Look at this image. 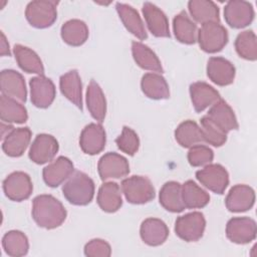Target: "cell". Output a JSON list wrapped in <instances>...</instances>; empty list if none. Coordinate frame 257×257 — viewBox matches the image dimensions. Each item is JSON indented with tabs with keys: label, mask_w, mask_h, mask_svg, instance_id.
<instances>
[{
	"label": "cell",
	"mask_w": 257,
	"mask_h": 257,
	"mask_svg": "<svg viewBox=\"0 0 257 257\" xmlns=\"http://www.w3.org/2000/svg\"><path fill=\"white\" fill-rule=\"evenodd\" d=\"M62 40L71 46H80L88 38L87 25L79 19L66 21L60 30Z\"/></svg>",
	"instance_id": "obj_34"
},
{
	"label": "cell",
	"mask_w": 257,
	"mask_h": 257,
	"mask_svg": "<svg viewBox=\"0 0 257 257\" xmlns=\"http://www.w3.org/2000/svg\"><path fill=\"white\" fill-rule=\"evenodd\" d=\"M31 141V131L29 127L14 128L2 142L3 152L12 158L23 155Z\"/></svg>",
	"instance_id": "obj_23"
},
{
	"label": "cell",
	"mask_w": 257,
	"mask_h": 257,
	"mask_svg": "<svg viewBox=\"0 0 257 257\" xmlns=\"http://www.w3.org/2000/svg\"><path fill=\"white\" fill-rule=\"evenodd\" d=\"M32 217L35 223L45 229L59 227L66 219L62 203L51 195H39L32 202Z\"/></svg>",
	"instance_id": "obj_1"
},
{
	"label": "cell",
	"mask_w": 257,
	"mask_h": 257,
	"mask_svg": "<svg viewBox=\"0 0 257 257\" xmlns=\"http://www.w3.org/2000/svg\"><path fill=\"white\" fill-rule=\"evenodd\" d=\"M105 131L99 123H89L81 132L79 146L83 153L93 156L100 153L105 147Z\"/></svg>",
	"instance_id": "obj_14"
},
{
	"label": "cell",
	"mask_w": 257,
	"mask_h": 257,
	"mask_svg": "<svg viewBox=\"0 0 257 257\" xmlns=\"http://www.w3.org/2000/svg\"><path fill=\"white\" fill-rule=\"evenodd\" d=\"M97 170L102 181L120 179L130 173V165L124 157L116 153H107L99 159Z\"/></svg>",
	"instance_id": "obj_11"
},
{
	"label": "cell",
	"mask_w": 257,
	"mask_h": 257,
	"mask_svg": "<svg viewBox=\"0 0 257 257\" xmlns=\"http://www.w3.org/2000/svg\"><path fill=\"white\" fill-rule=\"evenodd\" d=\"M235 67L223 57H211L207 63V75L215 84L226 86L231 84L235 78Z\"/></svg>",
	"instance_id": "obj_17"
},
{
	"label": "cell",
	"mask_w": 257,
	"mask_h": 257,
	"mask_svg": "<svg viewBox=\"0 0 257 257\" xmlns=\"http://www.w3.org/2000/svg\"><path fill=\"white\" fill-rule=\"evenodd\" d=\"M174 33L178 41L184 44H194L197 41V24L188 16L186 11H181L173 20Z\"/></svg>",
	"instance_id": "obj_30"
},
{
	"label": "cell",
	"mask_w": 257,
	"mask_h": 257,
	"mask_svg": "<svg viewBox=\"0 0 257 257\" xmlns=\"http://www.w3.org/2000/svg\"><path fill=\"white\" fill-rule=\"evenodd\" d=\"M115 9L124 27L140 40L148 38V34L139 12L131 5L117 2Z\"/></svg>",
	"instance_id": "obj_24"
},
{
	"label": "cell",
	"mask_w": 257,
	"mask_h": 257,
	"mask_svg": "<svg viewBox=\"0 0 257 257\" xmlns=\"http://www.w3.org/2000/svg\"><path fill=\"white\" fill-rule=\"evenodd\" d=\"M15 59L19 67L27 73L44 74V67L40 57L32 49L21 44H15L13 48Z\"/></svg>",
	"instance_id": "obj_31"
},
{
	"label": "cell",
	"mask_w": 257,
	"mask_h": 257,
	"mask_svg": "<svg viewBox=\"0 0 257 257\" xmlns=\"http://www.w3.org/2000/svg\"><path fill=\"white\" fill-rule=\"evenodd\" d=\"M58 142L47 134L37 135L29 150V159L38 165L48 163L53 160L58 152Z\"/></svg>",
	"instance_id": "obj_12"
},
{
	"label": "cell",
	"mask_w": 257,
	"mask_h": 257,
	"mask_svg": "<svg viewBox=\"0 0 257 257\" xmlns=\"http://www.w3.org/2000/svg\"><path fill=\"white\" fill-rule=\"evenodd\" d=\"M143 14L151 33L156 37H170L169 21L166 14L155 4L145 2Z\"/></svg>",
	"instance_id": "obj_19"
},
{
	"label": "cell",
	"mask_w": 257,
	"mask_h": 257,
	"mask_svg": "<svg viewBox=\"0 0 257 257\" xmlns=\"http://www.w3.org/2000/svg\"><path fill=\"white\" fill-rule=\"evenodd\" d=\"M117 148L128 156H134L140 148V140L137 133L128 126H123L121 134L116 138Z\"/></svg>",
	"instance_id": "obj_41"
},
{
	"label": "cell",
	"mask_w": 257,
	"mask_h": 257,
	"mask_svg": "<svg viewBox=\"0 0 257 257\" xmlns=\"http://www.w3.org/2000/svg\"><path fill=\"white\" fill-rule=\"evenodd\" d=\"M132 53L136 63L143 69L161 73L164 71L159 57L149 46L145 45L144 43L133 41Z\"/></svg>",
	"instance_id": "obj_32"
},
{
	"label": "cell",
	"mask_w": 257,
	"mask_h": 257,
	"mask_svg": "<svg viewBox=\"0 0 257 257\" xmlns=\"http://www.w3.org/2000/svg\"><path fill=\"white\" fill-rule=\"evenodd\" d=\"M197 40L203 51L216 53L222 50L228 43V31L220 23H205L198 31Z\"/></svg>",
	"instance_id": "obj_4"
},
{
	"label": "cell",
	"mask_w": 257,
	"mask_h": 257,
	"mask_svg": "<svg viewBox=\"0 0 257 257\" xmlns=\"http://www.w3.org/2000/svg\"><path fill=\"white\" fill-rule=\"evenodd\" d=\"M59 86L62 94L82 110V85L77 70H70L60 76Z\"/></svg>",
	"instance_id": "obj_25"
},
{
	"label": "cell",
	"mask_w": 257,
	"mask_h": 257,
	"mask_svg": "<svg viewBox=\"0 0 257 257\" xmlns=\"http://www.w3.org/2000/svg\"><path fill=\"white\" fill-rule=\"evenodd\" d=\"M201 130L203 133L204 142L214 147H221L227 141V133L221 130L207 115L201 118Z\"/></svg>",
	"instance_id": "obj_40"
},
{
	"label": "cell",
	"mask_w": 257,
	"mask_h": 257,
	"mask_svg": "<svg viewBox=\"0 0 257 257\" xmlns=\"http://www.w3.org/2000/svg\"><path fill=\"white\" fill-rule=\"evenodd\" d=\"M235 49L238 55L246 60L257 59V40L252 30L240 32L235 40Z\"/></svg>",
	"instance_id": "obj_39"
},
{
	"label": "cell",
	"mask_w": 257,
	"mask_h": 257,
	"mask_svg": "<svg viewBox=\"0 0 257 257\" xmlns=\"http://www.w3.org/2000/svg\"><path fill=\"white\" fill-rule=\"evenodd\" d=\"M5 196L14 202H21L28 199L33 191V185L28 174L14 172L3 181Z\"/></svg>",
	"instance_id": "obj_8"
},
{
	"label": "cell",
	"mask_w": 257,
	"mask_h": 257,
	"mask_svg": "<svg viewBox=\"0 0 257 257\" xmlns=\"http://www.w3.org/2000/svg\"><path fill=\"white\" fill-rule=\"evenodd\" d=\"M140 235L147 245L159 246L167 240L169 229L164 221L157 218H148L141 225Z\"/></svg>",
	"instance_id": "obj_21"
},
{
	"label": "cell",
	"mask_w": 257,
	"mask_h": 257,
	"mask_svg": "<svg viewBox=\"0 0 257 257\" xmlns=\"http://www.w3.org/2000/svg\"><path fill=\"white\" fill-rule=\"evenodd\" d=\"M0 117L2 121H6L7 123H23L27 120L28 114L22 103L2 94L0 98Z\"/></svg>",
	"instance_id": "obj_35"
},
{
	"label": "cell",
	"mask_w": 257,
	"mask_h": 257,
	"mask_svg": "<svg viewBox=\"0 0 257 257\" xmlns=\"http://www.w3.org/2000/svg\"><path fill=\"white\" fill-rule=\"evenodd\" d=\"M182 198L185 208L189 209L203 208L210 202L209 194L191 180L182 185Z\"/></svg>",
	"instance_id": "obj_37"
},
{
	"label": "cell",
	"mask_w": 257,
	"mask_h": 257,
	"mask_svg": "<svg viewBox=\"0 0 257 257\" xmlns=\"http://www.w3.org/2000/svg\"><path fill=\"white\" fill-rule=\"evenodd\" d=\"M2 246L5 253L12 257H20L27 254L29 243L26 235L18 230L7 232L2 238Z\"/></svg>",
	"instance_id": "obj_38"
},
{
	"label": "cell",
	"mask_w": 257,
	"mask_h": 257,
	"mask_svg": "<svg viewBox=\"0 0 257 257\" xmlns=\"http://www.w3.org/2000/svg\"><path fill=\"white\" fill-rule=\"evenodd\" d=\"M160 204L169 212L180 213L185 209L182 198V185L175 181L164 184L160 191Z\"/></svg>",
	"instance_id": "obj_29"
},
{
	"label": "cell",
	"mask_w": 257,
	"mask_h": 257,
	"mask_svg": "<svg viewBox=\"0 0 257 257\" xmlns=\"http://www.w3.org/2000/svg\"><path fill=\"white\" fill-rule=\"evenodd\" d=\"M96 201L102 211L107 213L116 212L122 205L119 186L114 182L102 184L98 190Z\"/></svg>",
	"instance_id": "obj_26"
},
{
	"label": "cell",
	"mask_w": 257,
	"mask_h": 257,
	"mask_svg": "<svg viewBox=\"0 0 257 257\" xmlns=\"http://www.w3.org/2000/svg\"><path fill=\"white\" fill-rule=\"evenodd\" d=\"M207 116L226 133L237 130L239 126L233 109L222 98L211 106Z\"/></svg>",
	"instance_id": "obj_22"
},
{
	"label": "cell",
	"mask_w": 257,
	"mask_h": 257,
	"mask_svg": "<svg viewBox=\"0 0 257 257\" xmlns=\"http://www.w3.org/2000/svg\"><path fill=\"white\" fill-rule=\"evenodd\" d=\"M13 130H14L13 125H11V124H9V123L5 124L4 121H2V122H1V136H2V141H3Z\"/></svg>",
	"instance_id": "obj_45"
},
{
	"label": "cell",
	"mask_w": 257,
	"mask_h": 257,
	"mask_svg": "<svg viewBox=\"0 0 257 257\" xmlns=\"http://www.w3.org/2000/svg\"><path fill=\"white\" fill-rule=\"evenodd\" d=\"M31 102L39 108L48 107L55 98V86L51 79L44 75L32 77L29 81Z\"/></svg>",
	"instance_id": "obj_13"
},
{
	"label": "cell",
	"mask_w": 257,
	"mask_h": 257,
	"mask_svg": "<svg viewBox=\"0 0 257 257\" xmlns=\"http://www.w3.org/2000/svg\"><path fill=\"white\" fill-rule=\"evenodd\" d=\"M190 95L193 106L197 112H202L221 99L219 92L204 81H197L190 85Z\"/></svg>",
	"instance_id": "obj_20"
},
{
	"label": "cell",
	"mask_w": 257,
	"mask_h": 257,
	"mask_svg": "<svg viewBox=\"0 0 257 257\" xmlns=\"http://www.w3.org/2000/svg\"><path fill=\"white\" fill-rule=\"evenodd\" d=\"M64 198L72 205L85 206L94 196V183L83 172L75 171L62 186Z\"/></svg>",
	"instance_id": "obj_2"
},
{
	"label": "cell",
	"mask_w": 257,
	"mask_h": 257,
	"mask_svg": "<svg viewBox=\"0 0 257 257\" xmlns=\"http://www.w3.org/2000/svg\"><path fill=\"white\" fill-rule=\"evenodd\" d=\"M206 220L200 212H192L180 216L175 223V232L186 242H196L204 234Z\"/></svg>",
	"instance_id": "obj_6"
},
{
	"label": "cell",
	"mask_w": 257,
	"mask_h": 257,
	"mask_svg": "<svg viewBox=\"0 0 257 257\" xmlns=\"http://www.w3.org/2000/svg\"><path fill=\"white\" fill-rule=\"evenodd\" d=\"M143 92L152 99H166L170 96V89L166 79L158 73H146L142 77Z\"/></svg>",
	"instance_id": "obj_33"
},
{
	"label": "cell",
	"mask_w": 257,
	"mask_h": 257,
	"mask_svg": "<svg viewBox=\"0 0 257 257\" xmlns=\"http://www.w3.org/2000/svg\"><path fill=\"white\" fill-rule=\"evenodd\" d=\"M0 54L1 56H5V55H10V49H9V43L6 40V37L4 35L3 32H1V48H0Z\"/></svg>",
	"instance_id": "obj_44"
},
{
	"label": "cell",
	"mask_w": 257,
	"mask_h": 257,
	"mask_svg": "<svg viewBox=\"0 0 257 257\" xmlns=\"http://www.w3.org/2000/svg\"><path fill=\"white\" fill-rule=\"evenodd\" d=\"M255 203L254 190L247 185H236L229 191L225 205L230 212H245L250 210Z\"/></svg>",
	"instance_id": "obj_18"
},
{
	"label": "cell",
	"mask_w": 257,
	"mask_h": 257,
	"mask_svg": "<svg viewBox=\"0 0 257 257\" xmlns=\"http://www.w3.org/2000/svg\"><path fill=\"white\" fill-rule=\"evenodd\" d=\"M176 141L183 148H191L204 142L201 126L194 120L188 119L181 122L175 131Z\"/></svg>",
	"instance_id": "obj_36"
},
{
	"label": "cell",
	"mask_w": 257,
	"mask_h": 257,
	"mask_svg": "<svg viewBox=\"0 0 257 257\" xmlns=\"http://www.w3.org/2000/svg\"><path fill=\"white\" fill-rule=\"evenodd\" d=\"M196 178L204 187L220 195L229 185L228 172L219 164H209L204 169L197 171Z\"/></svg>",
	"instance_id": "obj_7"
},
{
	"label": "cell",
	"mask_w": 257,
	"mask_h": 257,
	"mask_svg": "<svg viewBox=\"0 0 257 257\" xmlns=\"http://www.w3.org/2000/svg\"><path fill=\"white\" fill-rule=\"evenodd\" d=\"M86 105L91 116L98 122H102L106 113V100L102 89L96 81L90 80L86 90Z\"/></svg>",
	"instance_id": "obj_28"
},
{
	"label": "cell",
	"mask_w": 257,
	"mask_h": 257,
	"mask_svg": "<svg viewBox=\"0 0 257 257\" xmlns=\"http://www.w3.org/2000/svg\"><path fill=\"white\" fill-rule=\"evenodd\" d=\"M189 12L193 19L202 25L209 22H220L219 7L210 0H191L188 2Z\"/></svg>",
	"instance_id": "obj_27"
},
{
	"label": "cell",
	"mask_w": 257,
	"mask_h": 257,
	"mask_svg": "<svg viewBox=\"0 0 257 257\" xmlns=\"http://www.w3.org/2000/svg\"><path fill=\"white\" fill-rule=\"evenodd\" d=\"M251 3L243 0H231L224 8V18L229 26L240 29L248 26L254 19Z\"/></svg>",
	"instance_id": "obj_9"
},
{
	"label": "cell",
	"mask_w": 257,
	"mask_h": 257,
	"mask_svg": "<svg viewBox=\"0 0 257 257\" xmlns=\"http://www.w3.org/2000/svg\"><path fill=\"white\" fill-rule=\"evenodd\" d=\"M84 254L88 257H108L111 254V249L106 241L92 239L85 244Z\"/></svg>",
	"instance_id": "obj_43"
},
{
	"label": "cell",
	"mask_w": 257,
	"mask_h": 257,
	"mask_svg": "<svg viewBox=\"0 0 257 257\" xmlns=\"http://www.w3.org/2000/svg\"><path fill=\"white\" fill-rule=\"evenodd\" d=\"M0 87L2 94L21 102L26 101V85L23 76L19 72L13 69L2 70L0 74Z\"/></svg>",
	"instance_id": "obj_15"
},
{
	"label": "cell",
	"mask_w": 257,
	"mask_h": 257,
	"mask_svg": "<svg viewBox=\"0 0 257 257\" xmlns=\"http://www.w3.org/2000/svg\"><path fill=\"white\" fill-rule=\"evenodd\" d=\"M57 4L56 1L48 0L31 1L26 6L25 17L29 24L35 28L50 27L57 18Z\"/></svg>",
	"instance_id": "obj_3"
},
{
	"label": "cell",
	"mask_w": 257,
	"mask_h": 257,
	"mask_svg": "<svg viewBox=\"0 0 257 257\" xmlns=\"http://www.w3.org/2000/svg\"><path fill=\"white\" fill-rule=\"evenodd\" d=\"M121 191L127 202L146 204L155 198V188L147 177L132 176L121 182Z\"/></svg>",
	"instance_id": "obj_5"
},
{
	"label": "cell",
	"mask_w": 257,
	"mask_h": 257,
	"mask_svg": "<svg viewBox=\"0 0 257 257\" xmlns=\"http://www.w3.org/2000/svg\"><path fill=\"white\" fill-rule=\"evenodd\" d=\"M73 172L72 162L66 157H58L43 169L42 176L47 186L55 188L67 180Z\"/></svg>",
	"instance_id": "obj_16"
},
{
	"label": "cell",
	"mask_w": 257,
	"mask_h": 257,
	"mask_svg": "<svg viewBox=\"0 0 257 257\" xmlns=\"http://www.w3.org/2000/svg\"><path fill=\"white\" fill-rule=\"evenodd\" d=\"M257 227L249 217H235L228 221L226 226L227 238L236 244H246L256 238Z\"/></svg>",
	"instance_id": "obj_10"
},
{
	"label": "cell",
	"mask_w": 257,
	"mask_h": 257,
	"mask_svg": "<svg viewBox=\"0 0 257 257\" xmlns=\"http://www.w3.org/2000/svg\"><path fill=\"white\" fill-rule=\"evenodd\" d=\"M213 151L204 145H195L190 148L188 153V161L193 167H201L210 164L213 161Z\"/></svg>",
	"instance_id": "obj_42"
}]
</instances>
